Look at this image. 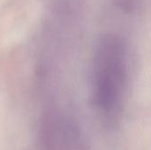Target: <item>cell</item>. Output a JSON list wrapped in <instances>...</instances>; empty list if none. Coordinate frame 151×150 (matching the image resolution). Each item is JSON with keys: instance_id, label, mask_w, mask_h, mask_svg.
Returning <instances> with one entry per match:
<instances>
[{"instance_id": "cell-1", "label": "cell", "mask_w": 151, "mask_h": 150, "mask_svg": "<svg viewBox=\"0 0 151 150\" xmlns=\"http://www.w3.org/2000/svg\"><path fill=\"white\" fill-rule=\"evenodd\" d=\"M96 72V101L104 111H112L124 92L126 68L119 44L107 42L100 50Z\"/></svg>"}]
</instances>
